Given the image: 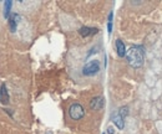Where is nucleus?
<instances>
[{
	"label": "nucleus",
	"instance_id": "f257e3e1",
	"mask_svg": "<svg viewBox=\"0 0 162 134\" xmlns=\"http://www.w3.org/2000/svg\"><path fill=\"white\" fill-rule=\"evenodd\" d=\"M126 59L130 66L134 68H138L143 65V60H145V52L141 46H132L127 52H126Z\"/></svg>",
	"mask_w": 162,
	"mask_h": 134
},
{
	"label": "nucleus",
	"instance_id": "f03ea898",
	"mask_svg": "<svg viewBox=\"0 0 162 134\" xmlns=\"http://www.w3.org/2000/svg\"><path fill=\"white\" fill-rule=\"evenodd\" d=\"M69 114L74 121H79L85 116V109L81 104L74 103V104H71L70 108H69Z\"/></svg>",
	"mask_w": 162,
	"mask_h": 134
},
{
	"label": "nucleus",
	"instance_id": "7ed1b4c3",
	"mask_svg": "<svg viewBox=\"0 0 162 134\" xmlns=\"http://www.w3.org/2000/svg\"><path fill=\"white\" fill-rule=\"evenodd\" d=\"M99 71H100V63H99V61H96V60L87 62V63L84 66V68H82V73H84L85 76H92V74L97 73Z\"/></svg>",
	"mask_w": 162,
	"mask_h": 134
},
{
	"label": "nucleus",
	"instance_id": "20e7f679",
	"mask_svg": "<svg viewBox=\"0 0 162 134\" xmlns=\"http://www.w3.org/2000/svg\"><path fill=\"white\" fill-rule=\"evenodd\" d=\"M105 104V101L104 98L101 97V96H97V97H94L91 100V102H90V107H91V109L94 110H100Z\"/></svg>",
	"mask_w": 162,
	"mask_h": 134
},
{
	"label": "nucleus",
	"instance_id": "39448f33",
	"mask_svg": "<svg viewBox=\"0 0 162 134\" xmlns=\"http://www.w3.org/2000/svg\"><path fill=\"white\" fill-rule=\"evenodd\" d=\"M99 32V30L96 27H87V26H82L79 30V34L82 37H87V36H91V35H96Z\"/></svg>",
	"mask_w": 162,
	"mask_h": 134
},
{
	"label": "nucleus",
	"instance_id": "423d86ee",
	"mask_svg": "<svg viewBox=\"0 0 162 134\" xmlns=\"http://www.w3.org/2000/svg\"><path fill=\"white\" fill-rule=\"evenodd\" d=\"M0 102L3 104H8L9 103V93L6 89V86L3 83L0 86Z\"/></svg>",
	"mask_w": 162,
	"mask_h": 134
},
{
	"label": "nucleus",
	"instance_id": "0eeeda50",
	"mask_svg": "<svg viewBox=\"0 0 162 134\" xmlns=\"http://www.w3.org/2000/svg\"><path fill=\"white\" fill-rule=\"evenodd\" d=\"M20 20V16L17 14H13L10 17H9V26H10V30L14 32L16 30V26H17V23Z\"/></svg>",
	"mask_w": 162,
	"mask_h": 134
},
{
	"label": "nucleus",
	"instance_id": "6e6552de",
	"mask_svg": "<svg viewBox=\"0 0 162 134\" xmlns=\"http://www.w3.org/2000/svg\"><path fill=\"white\" fill-rule=\"evenodd\" d=\"M112 122L116 124V127H117L119 129H122L123 125H125V123H123V118L120 116V113H119V112L115 113L114 116H112Z\"/></svg>",
	"mask_w": 162,
	"mask_h": 134
},
{
	"label": "nucleus",
	"instance_id": "1a4fd4ad",
	"mask_svg": "<svg viewBox=\"0 0 162 134\" xmlns=\"http://www.w3.org/2000/svg\"><path fill=\"white\" fill-rule=\"evenodd\" d=\"M116 51L120 57H123L126 55V47L121 40H116Z\"/></svg>",
	"mask_w": 162,
	"mask_h": 134
},
{
	"label": "nucleus",
	"instance_id": "9d476101",
	"mask_svg": "<svg viewBox=\"0 0 162 134\" xmlns=\"http://www.w3.org/2000/svg\"><path fill=\"white\" fill-rule=\"evenodd\" d=\"M10 9H11V2L10 0H6V2L4 3V16L6 19H9V14H10Z\"/></svg>",
	"mask_w": 162,
	"mask_h": 134
},
{
	"label": "nucleus",
	"instance_id": "9b49d317",
	"mask_svg": "<svg viewBox=\"0 0 162 134\" xmlns=\"http://www.w3.org/2000/svg\"><path fill=\"white\" fill-rule=\"evenodd\" d=\"M119 113H120V116L123 118V117H126L129 114V108L127 107H121L120 110H119Z\"/></svg>",
	"mask_w": 162,
	"mask_h": 134
},
{
	"label": "nucleus",
	"instance_id": "f8f14e48",
	"mask_svg": "<svg viewBox=\"0 0 162 134\" xmlns=\"http://www.w3.org/2000/svg\"><path fill=\"white\" fill-rule=\"evenodd\" d=\"M107 30H109V34H111V31H112V23L107 24Z\"/></svg>",
	"mask_w": 162,
	"mask_h": 134
},
{
	"label": "nucleus",
	"instance_id": "ddd939ff",
	"mask_svg": "<svg viewBox=\"0 0 162 134\" xmlns=\"http://www.w3.org/2000/svg\"><path fill=\"white\" fill-rule=\"evenodd\" d=\"M107 133H109V134H114L115 133V129L112 127H109V128H107Z\"/></svg>",
	"mask_w": 162,
	"mask_h": 134
}]
</instances>
